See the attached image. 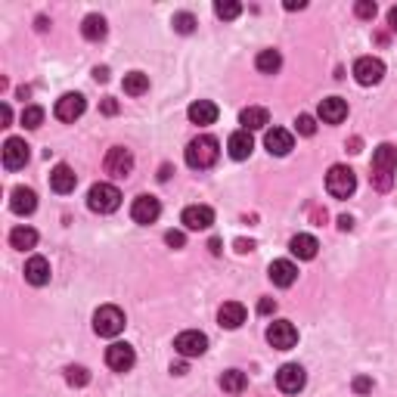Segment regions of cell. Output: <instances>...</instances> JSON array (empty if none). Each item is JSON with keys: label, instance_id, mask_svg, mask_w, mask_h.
<instances>
[{"label": "cell", "instance_id": "cell-1", "mask_svg": "<svg viewBox=\"0 0 397 397\" xmlns=\"http://www.w3.org/2000/svg\"><path fill=\"white\" fill-rule=\"evenodd\" d=\"M394 171H397V146H391V143L376 146V152H373V187L382 192L391 190Z\"/></svg>", "mask_w": 397, "mask_h": 397}, {"label": "cell", "instance_id": "cell-2", "mask_svg": "<svg viewBox=\"0 0 397 397\" xmlns=\"http://www.w3.org/2000/svg\"><path fill=\"white\" fill-rule=\"evenodd\" d=\"M217 158H221V143L208 134H202L187 146V165L192 171H208V168L217 165Z\"/></svg>", "mask_w": 397, "mask_h": 397}, {"label": "cell", "instance_id": "cell-3", "mask_svg": "<svg viewBox=\"0 0 397 397\" xmlns=\"http://www.w3.org/2000/svg\"><path fill=\"white\" fill-rule=\"evenodd\" d=\"M326 190H329V196H335V199H348V196H354V190H357V174H354L348 165H332L326 174Z\"/></svg>", "mask_w": 397, "mask_h": 397}, {"label": "cell", "instance_id": "cell-4", "mask_svg": "<svg viewBox=\"0 0 397 397\" xmlns=\"http://www.w3.org/2000/svg\"><path fill=\"white\" fill-rule=\"evenodd\" d=\"M87 205L90 211H97V214H112L121 205V192L112 183H94L87 192Z\"/></svg>", "mask_w": 397, "mask_h": 397}, {"label": "cell", "instance_id": "cell-5", "mask_svg": "<svg viewBox=\"0 0 397 397\" xmlns=\"http://www.w3.org/2000/svg\"><path fill=\"white\" fill-rule=\"evenodd\" d=\"M121 329H124V314H121V308H115V304H103V308L94 314V332L103 335V339H115Z\"/></svg>", "mask_w": 397, "mask_h": 397}, {"label": "cell", "instance_id": "cell-6", "mask_svg": "<svg viewBox=\"0 0 397 397\" xmlns=\"http://www.w3.org/2000/svg\"><path fill=\"white\" fill-rule=\"evenodd\" d=\"M174 351L180 354L183 360H192V357H202L208 351V335L199 332V329H187L174 339Z\"/></svg>", "mask_w": 397, "mask_h": 397}, {"label": "cell", "instance_id": "cell-7", "mask_svg": "<svg viewBox=\"0 0 397 397\" xmlns=\"http://www.w3.org/2000/svg\"><path fill=\"white\" fill-rule=\"evenodd\" d=\"M354 78H357V84H363V87H373V84L385 78V62L376 56H360L357 62H354Z\"/></svg>", "mask_w": 397, "mask_h": 397}, {"label": "cell", "instance_id": "cell-8", "mask_svg": "<svg viewBox=\"0 0 397 397\" xmlns=\"http://www.w3.org/2000/svg\"><path fill=\"white\" fill-rule=\"evenodd\" d=\"M267 342L273 344L276 351H289V348H295V342H298V329H295L289 320H276V323L267 326Z\"/></svg>", "mask_w": 397, "mask_h": 397}, {"label": "cell", "instance_id": "cell-9", "mask_svg": "<svg viewBox=\"0 0 397 397\" xmlns=\"http://www.w3.org/2000/svg\"><path fill=\"white\" fill-rule=\"evenodd\" d=\"M31 146L25 140H19V137H10L4 143V168L6 171H19V168H25L28 165V158H31V152H28Z\"/></svg>", "mask_w": 397, "mask_h": 397}, {"label": "cell", "instance_id": "cell-10", "mask_svg": "<svg viewBox=\"0 0 397 397\" xmlns=\"http://www.w3.org/2000/svg\"><path fill=\"white\" fill-rule=\"evenodd\" d=\"M304 385H308V376H304V369L298 366V363H285V366H280V373H276V388H280L283 394H298Z\"/></svg>", "mask_w": 397, "mask_h": 397}, {"label": "cell", "instance_id": "cell-11", "mask_svg": "<svg viewBox=\"0 0 397 397\" xmlns=\"http://www.w3.org/2000/svg\"><path fill=\"white\" fill-rule=\"evenodd\" d=\"M106 174H112V177H128L134 171V156H131V149H124V146H112L106 152Z\"/></svg>", "mask_w": 397, "mask_h": 397}, {"label": "cell", "instance_id": "cell-12", "mask_svg": "<svg viewBox=\"0 0 397 397\" xmlns=\"http://www.w3.org/2000/svg\"><path fill=\"white\" fill-rule=\"evenodd\" d=\"M106 363H109V369H115V373H128L134 363H137V354H134L131 344L115 342V344L106 348Z\"/></svg>", "mask_w": 397, "mask_h": 397}, {"label": "cell", "instance_id": "cell-13", "mask_svg": "<svg viewBox=\"0 0 397 397\" xmlns=\"http://www.w3.org/2000/svg\"><path fill=\"white\" fill-rule=\"evenodd\" d=\"M84 109H87V99H84L81 94H62L56 99L53 112H56L59 121H69L72 124V121H78V118L84 115Z\"/></svg>", "mask_w": 397, "mask_h": 397}, {"label": "cell", "instance_id": "cell-14", "mask_svg": "<svg viewBox=\"0 0 397 397\" xmlns=\"http://www.w3.org/2000/svg\"><path fill=\"white\" fill-rule=\"evenodd\" d=\"M158 214H162V202L156 196H137L131 205V217L137 224H156Z\"/></svg>", "mask_w": 397, "mask_h": 397}, {"label": "cell", "instance_id": "cell-15", "mask_svg": "<svg viewBox=\"0 0 397 397\" xmlns=\"http://www.w3.org/2000/svg\"><path fill=\"white\" fill-rule=\"evenodd\" d=\"M183 227L187 230H208L211 224H214V211H211L208 205H190L183 208Z\"/></svg>", "mask_w": 397, "mask_h": 397}, {"label": "cell", "instance_id": "cell-16", "mask_svg": "<svg viewBox=\"0 0 397 397\" xmlns=\"http://www.w3.org/2000/svg\"><path fill=\"white\" fill-rule=\"evenodd\" d=\"M267 276L273 285H280V289H289V285L298 280V267L292 264V261H273V264L267 267Z\"/></svg>", "mask_w": 397, "mask_h": 397}, {"label": "cell", "instance_id": "cell-17", "mask_svg": "<svg viewBox=\"0 0 397 397\" xmlns=\"http://www.w3.org/2000/svg\"><path fill=\"white\" fill-rule=\"evenodd\" d=\"M50 187H53V192H59V196H65V192H72L78 187V174H75L69 165H56L53 171H50Z\"/></svg>", "mask_w": 397, "mask_h": 397}, {"label": "cell", "instance_id": "cell-18", "mask_svg": "<svg viewBox=\"0 0 397 397\" xmlns=\"http://www.w3.org/2000/svg\"><path fill=\"white\" fill-rule=\"evenodd\" d=\"M10 208H13V214H31V211L38 208V192L35 190H28V187H16L10 192Z\"/></svg>", "mask_w": 397, "mask_h": 397}, {"label": "cell", "instance_id": "cell-19", "mask_svg": "<svg viewBox=\"0 0 397 397\" xmlns=\"http://www.w3.org/2000/svg\"><path fill=\"white\" fill-rule=\"evenodd\" d=\"M320 118H323L326 124H342L344 118H348V103H344L342 97H326L323 103H320Z\"/></svg>", "mask_w": 397, "mask_h": 397}, {"label": "cell", "instance_id": "cell-20", "mask_svg": "<svg viewBox=\"0 0 397 397\" xmlns=\"http://www.w3.org/2000/svg\"><path fill=\"white\" fill-rule=\"evenodd\" d=\"M264 146L270 156H289L292 146H295V140H292V134L289 131H283V128H273V131H267V137H264Z\"/></svg>", "mask_w": 397, "mask_h": 397}, {"label": "cell", "instance_id": "cell-21", "mask_svg": "<svg viewBox=\"0 0 397 397\" xmlns=\"http://www.w3.org/2000/svg\"><path fill=\"white\" fill-rule=\"evenodd\" d=\"M227 149H230V158L246 162L251 156V149H255V140H251L249 131H236V134H230V140H227Z\"/></svg>", "mask_w": 397, "mask_h": 397}, {"label": "cell", "instance_id": "cell-22", "mask_svg": "<svg viewBox=\"0 0 397 397\" xmlns=\"http://www.w3.org/2000/svg\"><path fill=\"white\" fill-rule=\"evenodd\" d=\"M217 323L224 329H239L246 323V308H242L239 301H227L221 304V310H217Z\"/></svg>", "mask_w": 397, "mask_h": 397}, {"label": "cell", "instance_id": "cell-23", "mask_svg": "<svg viewBox=\"0 0 397 397\" xmlns=\"http://www.w3.org/2000/svg\"><path fill=\"white\" fill-rule=\"evenodd\" d=\"M289 249H292V255H295V258H301V261H314V258H317V251H320V242H317L310 233H298V236H292Z\"/></svg>", "mask_w": 397, "mask_h": 397}, {"label": "cell", "instance_id": "cell-24", "mask_svg": "<svg viewBox=\"0 0 397 397\" xmlns=\"http://www.w3.org/2000/svg\"><path fill=\"white\" fill-rule=\"evenodd\" d=\"M25 280L31 285H47L50 283V261L47 258H28V264H25Z\"/></svg>", "mask_w": 397, "mask_h": 397}, {"label": "cell", "instance_id": "cell-25", "mask_svg": "<svg viewBox=\"0 0 397 397\" xmlns=\"http://www.w3.org/2000/svg\"><path fill=\"white\" fill-rule=\"evenodd\" d=\"M190 121L192 124H214L217 121V106L211 103V99H196L190 109H187Z\"/></svg>", "mask_w": 397, "mask_h": 397}, {"label": "cell", "instance_id": "cell-26", "mask_svg": "<svg viewBox=\"0 0 397 397\" xmlns=\"http://www.w3.org/2000/svg\"><path fill=\"white\" fill-rule=\"evenodd\" d=\"M267 121H270V115H267V109H261V106H249L239 112V124H242V131H249V134L267 128Z\"/></svg>", "mask_w": 397, "mask_h": 397}, {"label": "cell", "instance_id": "cell-27", "mask_svg": "<svg viewBox=\"0 0 397 397\" xmlns=\"http://www.w3.org/2000/svg\"><path fill=\"white\" fill-rule=\"evenodd\" d=\"M106 19L99 13H90V16H84V22H81V35L87 38V40H103L106 38Z\"/></svg>", "mask_w": 397, "mask_h": 397}, {"label": "cell", "instance_id": "cell-28", "mask_svg": "<svg viewBox=\"0 0 397 397\" xmlns=\"http://www.w3.org/2000/svg\"><path fill=\"white\" fill-rule=\"evenodd\" d=\"M246 385H249V379L242 369H227V373L221 376V388L227 394H242L246 391Z\"/></svg>", "mask_w": 397, "mask_h": 397}, {"label": "cell", "instance_id": "cell-29", "mask_svg": "<svg viewBox=\"0 0 397 397\" xmlns=\"http://www.w3.org/2000/svg\"><path fill=\"white\" fill-rule=\"evenodd\" d=\"M255 65H258V72H264V75H276V72H280V65H283L280 50H261L258 59H255Z\"/></svg>", "mask_w": 397, "mask_h": 397}, {"label": "cell", "instance_id": "cell-30", "mask_svg": "<svg viewBox=\"0 0 397 397\" xmlns=\"http://www.w3.org/2000/svg\"><path fill=\"white\" fill-rule=\"evenodd\" d=\"M149 90V75L143 72H128L124 75V94L128 97H143Z\"/></svg>", "mask_w": 397, "mask_h": 397}, {"label": "cell", "instance_id": "cell-31", "mask_svg": "<svg viewBox=\"0 0 397 397\" xmlns=\"http://www.w3.org/2000/svg\"><path fill=\"white\" fill-rule=\"evenodd\" d=\"M10 246L19 249V251L35 249V246H38V233L31 230V227H16V230L10 233Z\"/></svg>", "mask_w": 397, "mask_h": 397}, {"label": "cell", "instance_id": "cell-32", "mask_svg": "<svg viewBox=\"0 0 397 397\" xmlns=\"http://www.w3.org/2000/svg\"><path fill=\"white\" fill-rule=\"evenodd\" d=\"M239 13H242V4H236V0H217V4H214V16H217V19H227V22H230V19H236Z\"/></svg>", "mask_w": 397, "mask_h": 397}, {"label": "cell", "instance_id": "cell-33", "mask_svg": "<svg viewBox=\"0 0 397 397\" xmlns=\"http://www.w3.org/2000/svg\"><path fill=\"white\" fill-rule=\"evenodd\" d=\"M22 124H25L28 131L40 128V124H44V109H40V106H25V109H22Z\"/></svg>", "mask_w": 397, "mask_h": 397}, {"label": "cell", "instance_id": "cell-34", "mask_svg": "<svg viewBox=\"0 0 397 397\" xmlns=\"http://www.w3.org/2000/svg\"><path fill=\"white\" fill-rule=\"evenodd\" d=\"M171 25H174L177 35H192V28H196V16L192 13H177L171 19Z\"/></svg>", "mask_w": 397, "mask_h": 397}, {"label": "cell", "instance_id": "cell-35", "mask_svg": "<svg viewBox=\"0 0 397 397\" xmlns=\"http://www.w3.org/2000/svg\"><path fill=\"white\" fill-rule=\"evenodd\" d=\"M65 382H69L72 388H84L90 382V373L84 366H69V369H65Z\"/></svg>", "mask_w": 397, "mask_h": 397}, {"label": "cell", "instance_id": "cell-36", "mask_svg": "<svg viewBox=\"0 0 397 397\" xmlns=\"http://www.w3.org/2000/svg\"><path fill=\"white\" fill-rule=\"evenodd\" d=\"M354 13H357V19H376L379 6L373 0H357V4H354Z\"/></svg>", "mask_w": 397, "mask_h": 397}, {"label": "cell", "instance_id": "cell-37", "mask_svg": "<svg viewBox=\"0 0 397 397\" xmlns=\"http://www.w3.org/2000/svg\"><path fill=\"white\" fill-rule=\"evenodd\" d=\"M295 131H298L301 137H314V134H317V121L310 115H298V121H295Z\"/></svg>", "mask_w": 397, "mask_h": 397}, {"label": "cell", "instance_id": "cell-38", "mask_svg": "<svg viewBox=\"0 0 397 397\" xmlns=\"http://www.w3.org/2000/svg\"><path fill=\"white\" fill-rule=\"evenodd\" d=\"M165 242H168L171 249H183V246H187V236H183L180 230H168V233H165Z\"/></svg>", "mask_w": 397, "mask_h": 397}, {"label": "cell", "instance_id": "cell-39", "mask_svg": "<svg viewBox=\"0 0 397 397\" xmlns=\"http://www.w3.org/2000/svg\"><path fill=\"white\" fill-rule=\"evenodd\" d=\"M354 391H357V394H369V391H373V379L357 376V379H354Z\"/></svg>", "mask_w": 397, "mask_h": 397}, {"label": "cell", "instance_id": "cell-40", "mask_svg": "<svg viewBox=\"0 0 397 397\" xmlns=\"http://www.w3.org/2000/svg\"><path fill=\"white\" fill-rule=\"evenodd\" d=\"M276 310V301L273 298H261L258 301V314H273Z\"/></svg>", "mask_w": 397, "mask_h": 397}, {"label": "cell", "instance_id": "cell-41", "mask_svg": "<svg viewBox=\"0 0 397 397\" xmlns=\"http://www.w3.org/2000/svg\"><path fill=\"white\" fill-rule=\"evenodd\" d=\"M236 251H239V255H246V251H255V242H251V239H236Z\"/></svg>", "mask_w": 397, "mask_h": 397}, {"label": "cell", "instance_id": "cell-42", "mask_svg": "<svg viewBox=\"0 0 397 397\" xmlns=\"http://www.w3.org/2000/svg\"><path fill=\"white\" fill-rule=\"evenodd\" d=\"M0 121H4V128H10V121H13V112H10V106H0Z\"/></svg>", "mask_w": 397, "mask_h": 397}, {"label": "cell", "instance_id": "cell-43", "mask_svg": "<svg viewBox=\"0 0 397 397\" xmlns=\"http://www.w3.org/2000/svg\"><path fill=\"white\" fill-rule=\"evenodd\" d=\"M103 112H106V115H115V112H118V103H115V99H103Z\"/></svg>", "mask_w": 397, "mask_h": 397}, {"label": "cell", "instance_id": "cell-44", "mask_svg": "<svg viewBox=\"0 0 397 397\" xmlns=\"http://www.w3.org/2000/svg\"><path fill=\"white\" fill-rule=\"evenodd\" d=\"M388 28L397 31V6H391V10H388Z\"/></svg>", "mask_w": 397, "mask_h": 397}, {"label": "cell", "instance_id": "cell-45", "mask_svg": "<svg viewBox=\"0 0 397 397\" xmlns=\"http://www.w3.org/2000/svg\"><path fill=\"white\" fill-rule=\"evenodd\" d=\"M94 78H97V81H109V69H106V65H103V69L97 65V69H94Z\"/></svg>", "mask_w": 397, "mask_h": 397}, {"label": "cell", "instance_id": "cell-46", "mask_svg": "<svg viewBox=\"0 0 397 397\" xmlns=\"http://www.w3.org/2000/svg\"><path fill=\"white\" fill-rule=\"evenodd\" d=\"M171 373L174 376H187V363H171Z\"/></svg>", "mask_w": 397, "mask_h": 397}, {"label": "cell", "instance_id": "cell-47", "mask_svg": "<svg viewBox=\"0 0 397 397\" xmlns=\"http://www.w3.org/2000/svg\"><path fill=\"white\" fill-rule=\"evenodd\" d=\"M351 227H354V221H351L348 214H342V217H339V230H351Z\"/></svg>", "mask_w": 397, "mask_h": 397}, {"label": "cell", "instance_id": "cell-48", "mask_svg": "<svg viewBox=\"0 0 397 397\" xmlns=\"http://www.w3.org/2000/svg\"><path fill=\"white\" fill-rule=\"evenodd\" d=\"M208 249H211V255H221V239H211Z\"/></svg>", "mask_w": 397, "mask_h": 397}, {"label": "cell", "instance_id": "cell-49", "mask_svg": "<svg viewBox=\"0 0 397 397\" xmlns=\"http://www.w3.org/2000/svg\"><path fill=\"white\" fill-rule=\"evenodd\" d=\"M285 10H304V0H298V4H295V0H289V4H285Z\"/></svg>", "mask_w": 397, "mask_h": 397}]
</instances>
